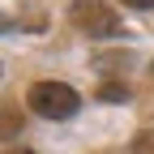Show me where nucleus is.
Listing matches in <instances>:
<instances>
[{
	"mask_svg": "<svg viewBox=\"0 0 154 154\" xmlns=\"http://www.w3.org/2000/svg\"><path fill=\"white\" fill-rule=\"evenodd\" d=\"M69 22L90 34V38H111V34H120V17H116V9L99 5V0H77V5L69 9Z\"/></svg>",
	"mask_w": 154,
	"mask_h": 154,
	"instance_id": "f03ea898",
	"label": "nucleus"
},
{
	"mask_svg": "<svg viewBox=\"0 0 154 154\" xmlns=\"http://www.w3.org/2000/svg\"><path fill=\"white\" fill-rule=\"evenodd\" d=\"M150 69H154V64H150Z\"/></svg>",
	"mask_w": 154,
	"mask_h": 154,
	"instance_id": "0eeeda50",
	"label": "nucleus"
},
{
	"mask_svg": "<svg viewBox=\"0 0 154 154\" xmlns=\"http://www.w3.org/2000/svg\"><path fill=\"white\" fill-rule=\"evenodd\" d=\"M13 154H34V150H13Z\"/></svg>",
	"mask_w": 154,
	"mask_h": 154,
	"instance_id": "423d86ee",
	"label": "nucleus"
},
{
	"mask_svg": "<svg viewBox=\"0 0 154 154\" xmlns=\"http://www.w3.org/2000/svg\"><path fill=\"white\" fill-rule=\"evenodd\" d=\"M128 9H154V0H124Z\"/></svg>",
	"mask_w": 154,
	"mask_h": 154,
	"instance_id": "20e7f679",
	"label": "nucleus"
},
{
	"mask_svg": "<svg viewBox=\"0 0 154 154\" xmlns=\"http://www.w3.org/2000/svg\"><path fill=\"white\" fill-rule=\"evenodd\" d=\"M26 103L43 120H69V116L82 111V94L73 86H64V82H34L30 94H26Z\"/></svg>",
	"mask_w": 154,
	"mask_h": 154,
	"instance_id": "f257e3e1",
	"label": "nucleus"
},
{
	"mask_svg": "<svg viewBox=\"0 0 154 154\" xmlns=\"http://www.w3.org/2000/svg\"><path fill=\"white\" fill-rule=\"evenodd\" d=\"M99 99H103V103H128V86H120V82H103V86H99Z\"/></svg>",
	"mask_w": 154,
	"mask_h": 154,
	"instance_id": "7ed1b4c3",
	"label": "nucleus"
},
{
	"mask_svg": "<svg viewBox=\"0 0 154 154\" xmlns=\"http://www.w3.org/2000/svg\"><path fill=\"white\" fill-rule=\"evenodd\" d=\"M9 30H13V17H9V13H0V34H9Z\"/></svg>",
	"mask_w": 154,
	"mask_h": 154,
	"instance_id": "39448f33",
	"label": "nucleus"
}]
</instances>
